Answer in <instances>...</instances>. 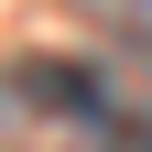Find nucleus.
Here are the masks:
<instances>
[{
	"instance_id": "nucleus-1",
	"label": "nucleus",
	"mask_w": 152,
	"mask_h": 152,
	"mask_svg": "<svg viewBox=\"0 0 152 152\" xmlns=\"http://www.w3.org/2000/svg\"><path fill=\"white\" fill-rule=\"evenodd\" d=\"M0 109H33V120H65V130H109L120 120L98 65H76V54H11L0 65Z\"/></svg>"
},
{
	"instance_id": "nucleus-2",
	"label": "nucleus",
	"mask_w": 152,
	"mask_h": 152,
	"mask_svg": "<svg viewBox=\"0 0 152 152\" xmlns=\"http://www.w3.org/2000/svg\"><path fill=\"white\" fill-rule=\"evenodd\" d=\"M98 11H109V22H120V33H130L141 54H152V0H98Z\"/></svg>"
},
{
	"instance_id": "nucleus-3",
	"label": "nucleus",
	"mask_w": 152,
	"mask_h": 152,
	"mask_svg": "<svg viewBox=\"0 0 152 152\" xmlns=\"http://www.w3.org/2000/svg\"><path fill=\"white\" fill-rule=\"evenodd\" d=\"M109 152H152V130H130V120H109Z\"/></svg>"
}]
</instances>
